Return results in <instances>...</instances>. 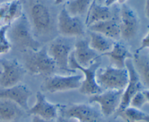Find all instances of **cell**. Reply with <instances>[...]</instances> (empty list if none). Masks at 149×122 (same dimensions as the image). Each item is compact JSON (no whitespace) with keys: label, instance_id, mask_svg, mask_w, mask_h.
<instances>
[{"label":"cell","instance_id":"obj_1","mask_svg":"<svg viewBox=\"0 0 149 122\" xmlns=\"http://www.w3.org/2000/svg\"><path fill=\"white\" fill-rule=\"evenodd\" d=\"M7 37L11 45L22 51H36L42 48L40 42L32 35L30 22L23 13L10 25Z\"/></svg>","mask_w":149,"mask_h":122},{"label":"cell","instance_id":"obj_2","mask_svg":"<svg viewBox=\"0 0 149 122\" xmlns=\"http://www.w3.org/2000/svg\"><path fill=\"white\" fill-rule=\"evenodd\" d=\"M24 68L33 75L48 77L55 74L56 66L49 56L47 47H42L36 51H26L24 56Z\"/></svg>","mask_w":149,"mask_h":122},{"label":"cell","instance_id":"obj_3","mask_svg":"<svg viewBox=\"0 0 149 122\" xmlns=\"http://www.w3.org/2000/svg\"><path fill=\"white\" fill-rule=\"evenodd\" d=\"M96 80L104 90H124L129 81L127 69L109 66L100 69L96 73Z\"/></svg>","mask_w":149,"mask_h":122},{"label":"cell","instance_id":"obj_4","mask_svg":"<svg viewBox=\"0 0 149 122\" xmlns=\"http://www.w3.org/2000/svg\"><path fill=\"white\" fill-rule=\"evenodd\" d=\"M100 58L97 59L88 67H83L76 61L71 52L69 59V67L72 70H79L82 73L83 80L81 81V86L79 89V92L82 94L91 97L98 94L103 91L97 84L96 80V73L101 64V60Z\"/></svg>","mask_w":149,"mask_h":122},{"label":"cell","instance_id":"obj_5","mask_svg":"<svg viewBox=\"0 0 149 122\" xmlns=\"http://www.w3.org/2000/svg\"><path fill=\"white\" fill-rule=\"evenodd\" d=\"M83 75H61L53 74L45 78L41 85V92L43 93L54 94L57 92L79 89L81 86Z\"/></svg>","mask_w":149,"mask_h":122},{"label":"cell","instance_id":"obj_6","mask_svg":"<svg viewBox=\"0 0 149 122\" xmlns=\"http://www.w3.org/2000/svg\"><path fill=\"white\" fill-rule=\"evenodd\" d=\"M59 114L75 118L80 122H105L104 116L100 110L90 103L61 105Z\"/></svg>","mask_w":149,"mask_h":122},{"label":"cell","instance_id":"obj_7","mask_svg":"<svg viewBox=\"0 0 149 122\" xmlns=\"http://www.w3.org/2000/svg\"><path fill=\"white\" fill-rule=\"evenodd\" d=\"M0 88L14 86L24 78L26 70L17 60L0 59Z\"/></svg>","mask_w":149,"mask_h":122},{"label":"cell","instance_id":"obj_8","mask_svg":"<svg viewBox=\"0 0 149 122\" xmlns=\"http://www.w3.org/2000/svg\"><path fill=\"white\" fill-rule=\"evenodd\" d=\"M72 51V46L61 39L53 40L47 47L48 54L55 62L57 70L74 74L76 70L69 67V59Z\"/></svg>","mask_w":149,"mask_h":122},{"label":"cell","instance_id":"obj_9","mask_svg":"<svg viewBox=\"0 0 149 122\" xmlns=\"http://www.w3.org/2000/svg\"><path fill=\"white\" fill-rule=\"evenodd\" d=\"M124 90H104L98 94L90 97L89 103L97 104L103 116H111L117 111Z\"/></svg>","mask_w":149,"mask_h":122},{"label":"cell","instance_id":"obj_10","mask_svg":"<svg viewBox=\"0 0 149 122\" xmlns=\"http://www.w3.org/2000/svg\"><path fill=\"white\" fill-rule=\"evenodd\" d=\"M121 37L130 40L135 37L140 27L139 17L136 11L127 4H122L119 11Z\"/></svg>","mask_w":149,"mask_h":122},{"label":"cell","instance_id":"obj_11","mask_svg":"<svg viewBox=\"0 0 149 122\" xmlns=\"http://www.w3.org/2000/svg\"><path fill=\"white\" fill-rule=\"evenodd\" d=\"M125 66H126V68L127 69L128 73H129V81L123 91L120 105L114 114L116 116L115 118H116L119 113H121L123 110L130 106L131 99L135 94L144 90V87L141 83L139 75L133 65L132 59L127 60Z\"/></svg>","mask_w":149,"mask_h":122},{"label":"cell","instance_id":"obj_12","mask_svg":"<svg viewBox=\"0 0 149 122\" xmlns=\"http://www.w3.org/2000/svg\"><path fill=\"white\" fill-rule=\"evenodd\" d=\"M31 27L38 34H45L52 27V16L49 8L42 2L33 3L29 12Z\"/></svg>","mask_w":149,"mask_h":122},{"label":"cell","instance_id":"obj_13","mask_svg":"<svg viewBox=\"0 0 149 122\" xmlns=\"http://www.w3.org/2000/svg\"><path fill=\"white\" fill-rule=\"evenodd\" d=\"M58 32L65 37H79L84 34V25L77 16H72L63 7L58 18Z\"/></svg>","mask_w":149,"mask_h":122},{"label":"cell","instance_id":"obj_14","mask_svg":"<svg viewBox=\"0 0 149 122\" xmlns=\"http://www.w3.org/2000/svg\"><path fill=\"white\" fill-rule=\"evenodd\" d=\"M61 105L49 102L42 92H37L36 102L29 108L27 114L31 116H37L41 118L49 120H56L59 116Z\"/></svg>","mask_w":149,"mask_h":122},{"label":"cell","instance_id":"obj_15","mask_svg":"<svg viewBox=\"0 0 149 122\" xmlns=\"http://www.w3.org/2000/svg\"><path fill=\"white\" fill-rule=\"evenodd\" d=\"M31 91L25 84L19 83L9 88H0V99H7L20 105L26 113L29 110V99Z\"/></svg>","mask_w":149,"mask_h":122},{"label":"cell","instance_id":"obj_16","mask_svg":"<svg viewBox=\"0 0 149 122\" xmlns=\"http://www.w3.org/2000/svg\"><path fill=\"white\" fill-rule=\"evenodd\" d=\"M72 54L76 61L81 67H88L100 58L98 53L90 47V39H81L76 42Z\"/></svg>","mask_w":149,"mask_h":122},{"label":"cell","instance_id":"obj_17","mask_svg":"<svg viewBox=\"0 0 149 122\" xmlns=\"http://www.w3.org/2000/svg\"><path fill=\"white\" fill-rule=\"evenodd\" d=\"M92 32L100 33L114 41H119L121 38L119 20L111 18L109 20L97 22L89 26Z\"/></svg>","mask_w":149,"mask_h":122},{"label":"cell","instance_id":"obj_18","mask_svg":"<svg viewBox=\"0 0 149 122\" xmlns=\"http://www.w3.org/2000/svg\"><path fill=\"white\" fill-rule=\"evenodd\" d=\"M101 56L109 57L113 64V67L118 68H125L127 60L132 59L133 58V54H131L129 49L119 41H116L111 50L101 54Z\"/></svg>","mask_w":149,"mask_h":122},{"label":"cell","instance_id":"obj_19","mask_svg":"<svg viewBox=\"0 0 149 122\" xmlns=\"http://www.w3.org/2000/svg\"><path fill=\"white\" fill-rule=\"evenodd\" d=\"M26 111L15 102L0 99V122H15L24 116Z\"/></svg>","mask_w":149,"mask_h":122},{"label":"cell","instance_id":"obj_20","mask_svg":"<svg viewBox=\"0 0 149 122\" xmlns=\"http://www.w3.org/2000/svg\"><path fill=\"white\" fill-rule=\"evenodd\" d=\"M112 18L111 10L105 4H99L93 2L87 13L85 25L89 27L97 22L109 20Z\"/></svg>","mask_w":149,"mask_h":122},{"label":"cell","instance_id":"obj_21","mask_svg":"<svg viewBox=\"0 0 149 122\" xmlns=\"http://www.w3.org/2000/svg\"><path fill=\"white\" fill-rule=\"evenodd\" d=\"M132 62L143 87L149 89V56H146L141 55V53H135L133 54Z\"/></svg>","mask_w":149,"mask_h":122},{"label":"cell","instance_id":"obj_22","mask_svg":"<svg viewBox=\"0 0 149 122\" xmlns=\"http://www.w3.org/2000/svg\"><path fill=\"white\" fill-rule=\"evenodd\" d=\"M90 45L93 50L101 54L111 51L116 41L95 32H90Z\"/></svg>","mask_w":149,"mask_h":122},{"label":"cell","instance_id":"obj_23","mask_svg":"<svg viewBox=\"0 0 149 122\" xmlns=\"http://www.w3.org/2000/svg\"><path fill=\"white\" fill-rule=\"evenodd\" d=\"M93 0H71L65 6L67 11L72 16L87 14Z\"/></svg>","mask_w":149,"mask_h":122},{"label":"cell","instance_id":"obj_24","mask_svg":"<svg viewBox=\"0 0 149 122\" xmlns=\"http://www.w3.org/2000/svg\"><path fill=\"white\" fill-rule=\"evenodd\" d=\"M146 115V114L143 112L141 110L129 106L119 113L116 118L120 117L126 122H141L143 121Z\"/></svg>","mask_w":149,"mask_h":122},{"label":"cell","instance_id":"obj_25","mask_svg":"<svg viewBox=\"0 0 149 122\" xmlns=\"http://www.w3.org/2000/svg\"><path fill=\"white\" fill-rule=\"evenodd\" d=\"M10 25H4L0 27V54H6L11 48V44L7 37V32Z\"/></svg>","mask_w":149,"mask_h":122},{"label":"cell","instance_id":"obj_26","mask_svg":"<svg viewBox=\"0 0 149 122\" xmlns=\"http://www.w3.org/2000/svg\"><path fill=\"white\" fill-rule=\"evenodd\" d=\"M146 103H147L146 98L143 91H141L134 95L130 101V106L141 110Z\"/></svg>","mask_w":149,"mask_h":122},{"label":"cell","instance_id":"obj_27","mask_svg":"<svg viewBox=\"0 0 149 122\" xmlns=\"http://www.w3.org/2000/svg\"><path fill=\"white\" fill-rule=\"evenodd\" d=\"M146 48H149V25L148 26V33L143 38L141 41V45L135 51V54H140L142 51Z\"/></svg>","mask_w":149,"mask_h":122},{"label":"cell","instance_id":"obj_28","mask_svg":"<svg viewBox=\"0 0 149 122\" xmlns=\"http://www.w3.org/2000/svg\"><path fill=\"white\" fill-rule=\"evenodd\" d=\"M56 122H77V119L59 114L56 119Z\"/></svg>","mask_w":149,"mask_h":122},{"label":"cell","instance_id":"obj_29","mask_svg":"<svg viewBox=\"0 0 149 122\" xmlns=\"http://www.w3.org/2000/svg\"><path fill=\"white\" fill-rule=\"evenodd\" d=\"M31 122H56V120L45 119V118H41V117L37 116H33Z\"/></svg>","mask_w":149,"mask_h":122},{"label":"cell","instance_id":"obj_30","mask_svg":"<svg viewBox=\"0 0 149 122\" xmlns=\"http://www.w3.org/2000/svg\"><path fill=\"white\" fill-rule=\"evenodd\" d=\"M145 13L146 16L149 20V0H146L145 4Z\"/></svg>","mask_w":149,"mask_h":122},{"label":"cell","instance_id":"obj_31","mask_svg":"<svg viewBox=\"0 0 149 122\" xmlns=\"http://www.w3.org/2000/svg\"><path fill=\"white\" fill-rule=\"evenodd\" d=\"M117 1H118V0H106L104 4L106 6H108V7H109V6L112 5V4H113L114 3H116Z\"/></svg>","mask_w":149,"mask_h":122},{"label":"cell","instance_id":"obj_32","mask_svg":"<svg viewBox=\"0 0 149 122\" xmlns=\"http://www.w3.org/2000/svg\"><path fill=\"white\" fill-rule=\"evenodd\" d=\"M143 92L144 95L146 98L147 102L149 103V89H144V90H143Z\"/></svg>","mask_w":149,"mask_h":122},{"label":"cell","instance_id":"obj_33","mask_svg":"<svg viewBox=\"0 0 149 122\" xmlns=\"http://www.w3.org/2000/svg\"><path fill=\"white\" fill-rule=\"evenodd\" d=\"M66 0H54V4L55 5H58V4H61L62 3H63Z\"/></svg>","mask_w":149,"mask_h":122},{"label":"cell","instance_id":"obj_34","mask_svg":"<svg viewBox=\"0 0 149 122\" xmlns=\"http://www.w3.org/2000/svg\"><path fill=\"white\" fill-rule=\"evenodd\" d=\"M105 1H106V0H93V2L99 4H104Z\"/></svg>","mask_w":149,"mask_h":122},{"label":"cell","instance_id":"obj_35","mask_svg":"<svg viewBox=\"0 0 149 122\" xmlns=\"http://www.w3.org/2000/svg\"><path fill=\"white\" fill-rule=\"evenodd\" d=\"M144 122H149V114H146V116L144 117V119H143Z\"/></svg>","mask_w":149,"mask_h":122},{"label":"cell","instance_id":"obj_36","mask_svg":"<svg viewBox=\"0 0 149 122\" xmlns=\"http://www.w3.org/2000/svg\"><path fill=\"white\" fill-rule=\"evenodd\" d=\"M127 0H118V2L119 3V4H125V1H126Z\"/></svg>","mask_w":149,"mask_h":122}]
</instances>
